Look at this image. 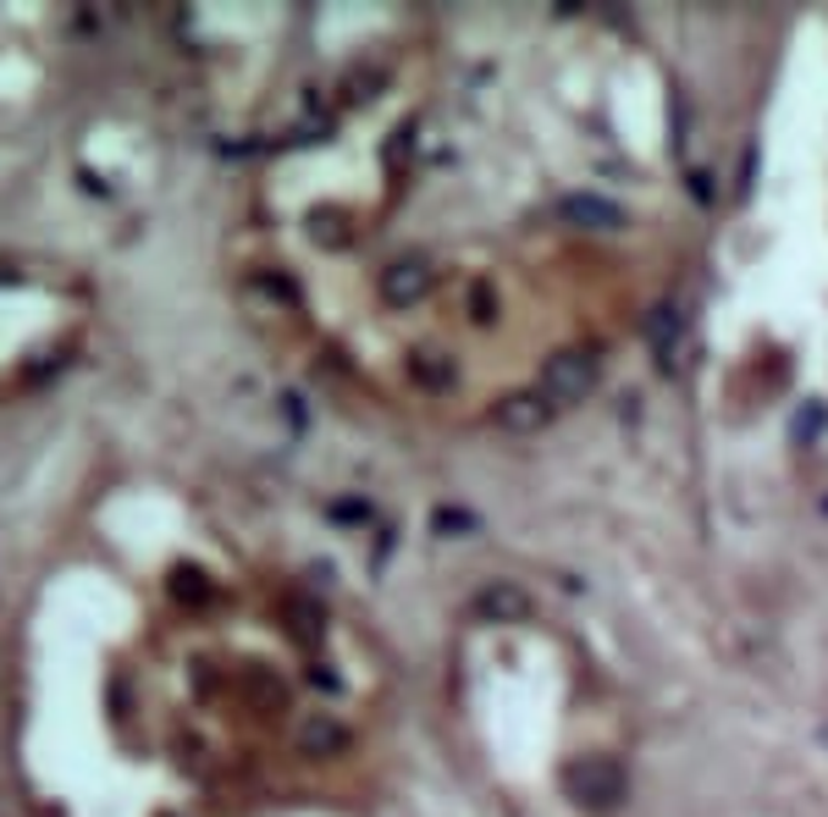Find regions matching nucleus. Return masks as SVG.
<instances>
[{"mask_svg":"<svg viewBox=\"0 0 828 817\" xmlns=\"http://www.w3.org/2000/svg\"><path fill=\"white\" fill-rule=\"evenodd\" d=\"M818 426H824V409H807V415H801V420H796V431H801V437H812V431H818Z\"/></svg>","mask_w":828,"mask_h":817,"instance_id":"obj_3","label":"nucleus"},{"mask_svg":"<svg viewBox=\"0 0 828 817\" xmlns=\"http://www.w3.org/2000/svg\"><path fill=\"white\" fill-rule=\"evenodd\" d=\"M569 785H575V796L591 801V807H613V801H619V774H613L608 763H586V768H575Z\"/></svg>","mask_w":828,"mask_h":817,"instance_id":"obj_2","label":"nucleus"},{"mask_svg":"<svg viewBox=\"0 0 828 817\" xmlns=\"http://www.w3.org/2000/svg\"><path fill=\"white\" fill-rule=\"evenodd\" d=\"M591 387H597V353H591V348H569V353L547 359L536 398H541V403H575V398H586Z\"/></svg>","mask_w":828,"mask_h":817,"instance_id":"obj_1","label":"nucleus"}]
</instances>
